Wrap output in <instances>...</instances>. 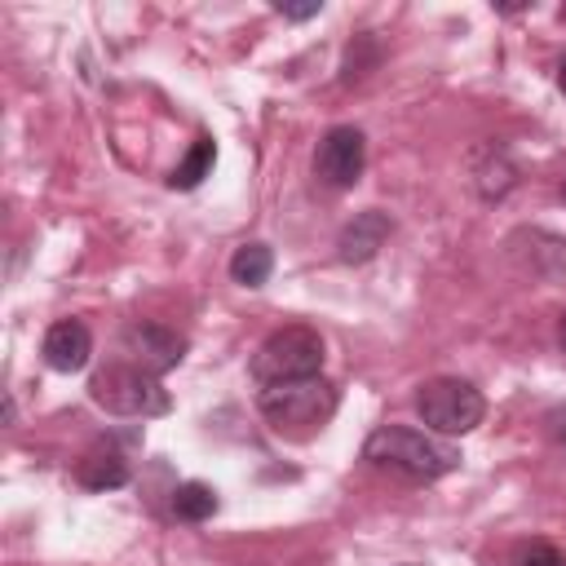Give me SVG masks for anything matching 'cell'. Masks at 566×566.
Instances as JSON below:
<instances>
[{
    "label": "cell",
    "instance_id": "cell-7",
    "mask_svg": "<svg viewBox=\"0 0 566 566\" xmlns=\"http://www.w3.org/2000/svg\"><path fill=\"white\" fill-rule=\"evenodd\" d=\"M119 345H124V354H128L142 371H150V376H164V371H172V367L186 358V336L172 332V327H164V323H150V318H133V323L124 327Z\"/></svg>",
    "mask_w": 566,
    "mask_h": 566
},
{
    "label": "cell",
    "instance_id": "cell-4",
    "mask_svg": "<svg viewBox=\"0 0 566 566\" xmlns=\"http://www.w3.org/2000/svg\"><path fill=\"white\" fill-rule=\"evenodd\" d=\"M261 416L274 429H318L332 420L336 411V385L323 376H305V380H287V385H265L256 394Z\"/></svg>",
    "mask_w": 566,
    "mask_h": 566
},
{
    "label": "cell",
    "instance_id": "cell-13",
    "mask_svg": "<svg viewBox=\"0 0 566 566\" xmlns=\"http://www.w3.org/2000/svg\"><path fill=\"white\" fill-rule=\"evenodd\" d=\"M217 509H221V500H217V486H208V482H181L172 491V517H181V522H208Z\"/></svg>",
    "mask_w": 566,
    "mask_h": 566
},
{
    "label": "cell",
    "instance_id": "cell-9",
    "mask_svg": "<svg viewBox=\"0 0 566 566\" xmlns=\"http://www.w3.org/2000/svg\"><path fill=\"white\" fill-rule=\"evenodd\" d=\"M40 354H44V363L53 367V371H80V367H88V354H93V336H88V327L80 323V318H57V323H49V332H44V340H40Z\"/></svg>",
    "mask_w": 566,
    "mask_h": 566
},
{
    "label": "cell",
    "instance_id": "cell-2",
    "mask_svg": "<svg viewBox=\"0 0 566 566\" xmlns=\"http://www.w3.org/2000/svg\"><path fill=\"white\" fill-rule=\"evenodd\" d=\"M252 380L265 389V385H287V380H305V376H323V336L305 323H292V327H279L270 332L252 363H248Z\"/></svg>",
    "mask_w": 566,
    "mask_h": 566
},
{
    "label": "cell",
    "instance_id": "cell-15",
    "mask_svg": "<svg viewBox=\"0 0 566 566\" xmlns=\"http://www.w3.org/2000/svg\"><path fill=\"white\" fill-rule=\"evenodd\" d=\"M274 9H279L283 18H292V22H305V18H318V13H323V0H310V4H283V0H279Z\"/></svg>",
    "mask_w": 566,
    "mask_h": 566
},
{
    "label": "cell",
    "instance_id": "cell-3",
    "mask_svg": "<svg viewBox=\"0 0 566 566\" xmlns=\"http://www.w3.org/2000/svg\"><path fill=\"white\" fill-rule=\"evenodd\" d=\"M88 398L111 416H164L172 407L159 376L142 371L137 363H111L88 380Z\"/></svg>",
    "mask_w": 566,
    "mask_h": 566
},
{
    "label": "cell",
    "instance_id": "cell-19",
    "mask_svg": "<svg viewBox=\"0 0 566 566\" xmlns=\"http://www.w3.org/2000/svg\"><path fill=\"white\" fill-rule=\"evenodd\" d=\"M562 13H566V9H562Z\"/></svg>",
    "mask_w": 566,
    "mask_h": 566
},
{
    "label": "cell",
    "instance_id": "cell-17",
    "mask_svg": "<svg viewBox=\"0 0 566 566\" xmlns=\"http://www.w3.org/2000/svg\"><path fill=\"white\" fill-rule=\"evenodd\" d=\"M557 345H562V354H566V314H562V323H557Z\"/></svg>",
    "mask_w": 566,
    "mask_h": 566
},
{
    "label": "cell",
    "instance_id": "cell-18",
    "mask_svg": "<svg viewBox=\"0 0 566 566\" xmlns=\"http://www.w3.org/2000/svg\"><path fill=\"white\" fill-rule=\"evenodd\" d=\"M562 203H566V181H562Z\"/></svg>",
    "mask_w": 566,
    "mask_h": 566
},
{
    "label": "cell",
    "instance_id": "cell-1",
    "mask_svg": "<svg viewBox=\"0 0 566 566\" xmlns=\"http://www.w3.org/2000/svg\"><path fill=\"white\" fill-rule=\"evenodd\" d=\"M363 460L376 464V469H389V473H402L411 482H433L451 469H460V451L420 433V429H407V424H380L367 433L363 442Z\"/></svg>",
    "mask_w": 566,
    "mask_h": 566
},
{
    "label": "cell",
    "instance_id": "cell-10",
    "mask_svg": "<svg viewBox=\"0 0 566 566\" xmlns=\"http://www.w3.org/2000/svg\"><path fill=\"white\" fill-rule=\"evenodd\" d=\"M75 478H80V486H88V491H115V486H124V482L133 478V469H128V460H124L115 447H97V451H88V455L80 460Z\"/></svg>",
    "mask_w": 566,
    "mask_h": 566
},
{
    "label": "cell",
    "instance_id": "cell-8",
    "mask_svg": "<svg viewBox=\"0 0 566 566\" xmlns=\"http://www.w3.org/2000/svg\"><path fill=\"white\" fill-rule=\"evenodd\" d=\"M389 234H394V217L380 212V208H363V212H354V221H345V230L336 234V256H340L345 265H367V261L385 248Z\"/></svg>",
    "mask_w": 566,
    "mask_h": 566
},
{
    "label": "cell",
    "instance_id": "cell-6",
    "mask_svg": "<svg viewBox=\"0 0 566 566\" xmlns=\"http://www.w3.org/2000/svg\"><path fill=\"white\" fill-rule=\"evenodd\" d=\"M363 164H367V137L354 124L327 128L314 146V177L327 190H349L363 177Z\"/></svg>",
    "mask_w": 566,
    "mask_h": 566
},
{
    "label": "cell",
    "instance_id": "cell-11",
    "mask_svg": "<svg viewBox=\"0 0 566 566\" xmlns=\"http://www.w3.org/2000/svg\"><path fill=\"white\" fill-rule=\"evenodd\" d=\"M274 274V252L265 243H239L230 256V279L239 287H261Z\"/></svg>",
    "mask_w": 566,
    "mask_h": 566
},
{
    "label": "cell",
    "instance_id": "cell-14",
    "mask_svg": "<svg viewBox=\"0 0 566 566\" xmlns=\"http://www.w3.org/2000/svg\"><path fill=\"white\" fill-rule=\"evenodd\" d=\"M513 566H566V557H562L553 544H526V548L513 557Z\"/></svg>",
    "mask_w": 566,
    "mask_h": 566
},
{
    "label": "cell",
    "instance_id": "cell-16",
    "mask_svg": "<svg viewBox=\"0 0 566 566\" xmlns=\"http://www.w3.org/2000/svg\"><path fill=\"white\" fill-rule=\"evenodd\" d=\"M557 88H562V93H566V53H562V57H557Z\"/></svg>",
    "mask_w": 566,
    "mask_h": 566
},
{
    "label": "cell",
    "instance_id": "cell-5",
    "mask_svg": "<svg viewBox=\"0 0 566 566\" xmlns=\"http://www.w3.org/2000/svg\"><path fill=\"white\" fill-rule=\"evenodd\" d=\"M416 411L433 433L451 438V433H469L482 424L486 398H482V389H473L460 376H433L416 389Z\"/></svg>",
    "mask_w": 566,
    "mask_h": 566
},
{
    "label": "cell",
    "instance_id": "cell-12",
    "mask_svg": "<svg viewBox=\"0 0 566 566\" xmlns=\"http://www.w3.org/2000/svg\"><path fill=\"white\" fill-rule=\"evenodd\" d=\"M212 164H217V142L212 137H195V146L186 150V159L168 172V186L172 190H195L212 172Z\"/></svg>",
    "mask_w": 566,
    "mask_h": 566
}]
</instances>
